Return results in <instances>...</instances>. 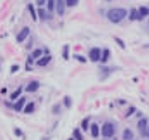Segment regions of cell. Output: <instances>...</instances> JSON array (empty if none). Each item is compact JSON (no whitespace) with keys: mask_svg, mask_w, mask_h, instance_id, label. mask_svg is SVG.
I'll return each instance as SVG.
<instances>
[{"mask_svg":"<svg viewBox=\"0 0 149 140\" xmlns=\"http://www.w3.org/2000/svg\"><path fill=\"white\" fill-rule=\"evenodd\" d=\"M126 14H128V12H126L125 9L115 8V9L109 10V13H107V18H109V20L113 21V23H119V21H121L126 17Z\"/></svg>","mask_w":149,"mask_h":140,"instance_id":"6da1fadb","label":"cell"},{"mask_svg":"<svg viewBox=\"0 0 149 140\" xmlns=\"http://www.w3.org/2000/svg\"><path fill=\"white\" fill-rule=\"evenodd\" d=\"M114 132H115L114 124H111V123H105L104 124V126L101 129L102 136H105V138H111V136L114 135Z\"/></svg>","mask_w":149,"mask_h":140,"instance_id":"7a4b0ae2","label":"cell"},{"mask_svg":"<svg viewBox=\"0 0 149 140\" xmlns=\"http://www.w3.org/2000/svg\"><path fill=\"white\" fill-rule=\"evenodd\" d=\"M88 57H90V60L92 62H99L100 60H101V49L97 48V47L92 48L90 51V53H88Z\"/></svg>","mask_w":149,"mask_h":140,"instance_id":"3957f363","label":"cell"},{"mask_svg":"<svg viewBox=\"0 0 149 140\" xmlns=\"http://www.w3.org/2000/svg\"><path fill=\"white\" fill-rule=\"evenodd\" d=\"M147 126H148L147 119L139 120V123H138V129L140 130V132H141V135H143V136H148V135H149V132H147V131H148V130H147Z\"/></svg>","mask_w":149,"mask_h":140,"instance_id":"277c9868","label":"cell"},{"mask_svg":"<svg viewBox=\"0 0 149 140\" xmlns=\"http://www.w3.org/2000/svg\"><path fill=\"white\" fill-rule=\"evenodd\" d=\"M28 35H29V28H28V27H24L19 33H18V35H17V42H18V43H22L25 38H27Z\"/></svg>","mask_w":149,"mask_h":140,"instance_id":"5b68a950","label":"cell"},{"mask_svg":"<svg viewBox=\"0 0 149 140\" xmlns=\"http://www.w3.org/2000/svg\"><path fill=\"white\" fill-rule=\"evenodd\" d=\"M149 15V8L147 6H140L139 10H138V17H136V20H141L144 17Z\"/></svg>","mask_w":149,"mask_h":140,"instance_id":"8992f818","label":"cell"},{"mask_svg":"<svg viewBox=\"0 0 149 140\" xmlns=\"http://www.w3.org/2000/svg\"><path fill=\"white\" fill-rule=\"evenodd\" d=\"M65 4H66L65 0H57V3H56V8H57L58 15H63V14H65Z\"/></svg>","mask_w":149,"mask_h":140,"instance_id":"52a82bcc","label":"cell"},{"mask_svg":"<svg viewBox=\"0 0 149 140\" xmlns=\"http://www.w3.org/2000/svg\"><path fill=\"white\" fill-rule=\"evenodd\" d=\"M39 88V82L38 81H32V82H29L27 85V87H25V90H27L28 92H34Z\"/></svg>","mask_w":149,"mask_h":140,"instance_id":"ba28073f","label":"cell"},{"mask_svg":"<svg viewBox=\"0 0 149 140\" xmlns=\"http://www.w3.org/2000/svg\"><path fill=\"white\" fill-rule=\"evenodd\" d=\"M24 104H25V97H20L19 100L14 104V110H15V111H20V110L23 109Z\"/></svg>","mask_w":149,"mask_h":140,"instance_id":"9c48e42d","label":"cell"},{"mask_svg":"<svg viewBox=\"0 0 149 140\" xmlns=\"http://www.w3.org/2000/svg\"><path fill=\"white\" fill-rule=\"evenodd\" d=\"M49 61H51V56H46V57L39 58V60L37 61V64L40 66V67H44V66H47L49 63Z\"/></svg>","mask_w":149,"mask_h":140,"instance_id":"30bf717a","label":"cell"},{"mask_svg":"<svg viewBox=\"0 0 149 140\" xmlns=\"http://www.w3.org/2000/svg\"><path fill=\"white\" fill-rule=\"evenodd\" d=\"M100 134V129H99V125L97 124H92L91 125V135L94 138H97Z\"/></svg>","mask_w":149,"mask_h":140,"instance_id":"8fae6325","label":"cell"},{"mask_svg":"<svg viewBox=\"0 0 149 140\" xmlns=\"http://www.w3.org/2000/svg\"><path fill=\"white\" fill-rule=\"evenodd\" d=\"M133 131L130 129H125L124 132H123V139L124 140H132L133 139Z\"/></svg>","mask_w":149,"mask_h":140,"instance_id":"7c38bea8","label":"cell"},{"mask_svg":"<svg viewBox=\"0 0 149 140\" xmlns=\"http://www.w3.org/2000/svg\"><path fill=\"white\" fill-rule=\"evenodd\" d=\"M34 111V102H29V104L24 107V112L25 114H32Z\"/></svg>","mask_w":149,"mask_h":140,"instance_id":"4fadbf2b","label":"cell"},{"mask_svg":"<svg viewBox=\"0 0 149 140\" xmlns=\"http://www.w3.org/2000/svg\"><path fill=\"white\" fill-rule=\"evenodd\" d=\"M110 57V51L109 49H104V56L101 58V62H104V63H106L107 60H109Z\"/></svg>","mask_w":149,"mask_h":140,"instance_id":"5bb4252c","label":"cell"},{"mask_svg":"<svg viewBox=\"0 0 149 140\" xmlns=\"http://www.w3.org/2000/svg\"><path fill=\"white\" fill-rule=\"evenodd\" d=\"M38 14H39L40 20H46V19H47V17H48L47 12H46V10H43V9H38Z\"/></svg>","mask_w":149,"mask_h":140,"instance_id":"9a60e30c","label":"cell"},{"mask_svg":"<svg viewBox=\"0 0 149 140\" xmlns=\"http://www.w3.org/2000/svg\"><path fill=\"white\" fill-rule=\"evenodd\" d=\"M28 9H29V13H31V15L33 18V20H37V15H36V10H34V6L32 4L28 5Z\"/></svg>","mask_w":149,"mask_h":140,"instance_id":"2e32d148","label":"cell"},{"mask_svg":"<svg viewBox=\"0 0 149 140\" xmlns=\"http://www.w3.org/2000/svg\"><path fill=\"white\" fill-rule=\"evenodd\" d=\"M73 135H74V138H76L77 140H84V136L80 132L79 129H76V130H73Z\"/></svg>","mask_w":149,"mask_h":140,"instance_id":"e0dca14e","label":"cell"},{"mask_svg":"<svg viewBox=\"0 0 149 140\" xmlns=\"http://www.w3.org/2000/svg\"><path fill=\"white\" fill-rule=\"evenodd\" d=\"M67 6H74L79 4V0H65Z\"/></svg>","mask_w":149,"mask_h":140,"instance_id":"ac0fdd59","label":"cell"},{"mask_svg":"<svg viewBox=\"0 0 149 140\" xmlns=\"http://www.w3.org/2000/svg\"><path fill=\"white\" fill-rule=\"evenodd\" d=\"M42 52L43 51L42 49H36L34 52H33V54H32V57L33 58H39L40 56H42Z\"/></svg>","mask_w":149,"mask_h":140,"instance_id":"d6986e66","label":"cell"},{"mask_svg":"<svg viewBox=\"0 0 149 140\" xmlns=\"http://www.w3.org/2000/svg\"><path fill=\"white\" fill-rule=\"evenodd\" d=\"M20 92H22V91H20V88H18L15 92H13V94L10 95V98H12V100H15V98H18V96L20 95Z\"/></svg>","mask_w":149,"mask_h":140,"instance_id":"ffe728a7","label":"cell"},{"mask_svg":"<svg viewBox=\"0 0 149 140\" xmlns=\"http://www.w3.org/2000/svg\"><path fill=\"white\" fill-rule=\"evenodd\" d=\"M47 5H48V12H52L53 8H54V0H48Z\"/></svg>","mask_w":149,"mask_h":140,"instance_id":"44dd1931","label":"cell"},{"mask_svg":"<svg viewBox=\"0 0 149 140\" xmlns=\"http://www.w3.org/2000/svg\"><path fill=\"white\" fill-rule=\"evenodd\" d=\"M136 17H138V10H135V9H133L132 10V14H130V20H135L136 19Z\"/></svg>","mask_w":149,"mask_h":140,"instance_id":"7402d4cb","label":"cell"},{"mask_svg":"<svg viewBox=\"0 0 149 140\" xmlns=\"http://www.w3.org/2000/svg\"><path fill=\"white\" fill-rule=\"evenodd\" d=\"M67 52H68V46H65L63 47V58H65L66 61L68 60V53Z\"/></svg>","mask_w":149,"mask_h":140,"instance_id":"603a6c76","label":"cell"},{"mask_svg":"<svg viewBox=\"0 0 149 140\" xmlns=\"http://www.w3.org/2000/svg\"><path fill=\"white\" fill-rule=\"evenodd\" d=\"M74 58H76L77 61H80L81 63H85V62H86V58L82 57V56H79V54H76V56H74Z\"/></svg>","mask_w":149,"mask_h":140,"instance_id":"cb8c5ba5","label":"cell"},{"mask_svg":"<svg viewBox=\"0 0 149 140\" xmlns=\"http://www.w3.org/2000/svg\"><path fill=\"white\" fill-rule=\"evenodd\" d=\"M115 40H116V43L119 44V46H120L121 47V49H124L125 48V44L124 43H123V40L120 39V38H115Z\"/></svg>","mask_w":149,"mask_h":140,"instance_id":"d4e9b609","label":"cell"},{"mask_svg":"<svg viewBox=\"0 0 149 140\" xmlns=\"http://www.w3.org/2000/svg\"><path fill=\"white\" fill-rule=\"evenodd\" d=\"M87 124H88V119H85L82 121V129L84 130H87Z\"/></svg>","mask_w":149,"mask_h":140,"instance_id":"484cf974","label":"cell"},{"mask_svg":"<svg viewBox=\"0 0 149 140\" xmlns=\"http://www.w3.org/2000/svg\"><path fill=\"white\" fill-rule=\"evenodd\" d=\"M65 104H66V106H68V107L71 106V98H70L68 96L65 97Z\"/></svg>","mask_w":149,"mask_h":140,"instance_id":"4316f807","label":"cell"},{"mask_svg":"<svg viewBox=\"0 0 149 140\" xmlns=\"http://www.w3.org/2000/svg\"><path fill=\"white\" fill-rule=\"evenodd\" d=\"M134 111H135V107H130V109H129V111H128V114H126V116H130Z\"/></svg>","mask_w":149,"mask_h":140,"instance_id":"83f0119b","label":"cell"},{"mask_svg":"<svg viewBox=\"0 0 149 140\" xmlns=\"http://www.w3.org/2000/svg\"><path fill=\"white\" fill-rule=\"evenodd\" d=\"M18 69H19V66H13V67H12V73H15L17 71H18Z\"/></svg>","mask_w":149,"mask_h":140,"instance_id":"f1b7e54d","label":"cell"},{"mask_svg":"<svg viewBox=\"0 0 149 140\" xmlns=\"http://www.w3.org/2000/svg\"><path fill=\"white\" fill-rule=\"evenodd\" d=\"M37 3H38V5H43L46 3V0H37Z\"/></svg>","mask_w":149,"mask_h":140,"instance_id":"f546056e","label":"cell"},{"mask_svg":"<svg viewBox=\"0 0 149 140\" xmlns=\"http://www.w3.org/2000/svg\"><path fill=\"white\" fill-rule=\"evenodd\" d=\"M15 135H18V136H20V135H22V132H20L19 129H15Z\"/></svg>","mask_w":149,"mask_h":140,"instance_id":"4dcf8cb0","label":"cell"},{"mask_svg":"<svg viewBox=\"0 0 149 140\" xmlns=\"http://www.w3.org/2000/svg\"><path fill=\"white\" fill-rule=\"evenodd\" d=\"M148 30H149V21H148Z\"/></svg>","mask_w":149,"mask_h":140,"instance_id":"1f68e13d","label":"cell"},{"mask_svg":"<svg viewBox=\"0 0 149 140\" xmlns=\"http://www.w3.org/2000/svg\"><path fill=\"white\" fill-rule=\"evenodd\" d=\"M68 140H73V139H68Z\"/></svg>","mask_w":149,"mask_h":140,"instance_id":"d6a6232c","label":"cell"},{"mask_svg":"<svg viewBox=\"0 0 149 140\" xmlns=\"http://www.w3.org/2000/svg\"><path fill=\"white\" fill-rule=\"evenodd\" d=\"M132 140H133V139H132Z\"/></svg>","mask_w":149,"mask_h":140,"instance_id":"836d02e7","label":"cell"}]
</instances>
